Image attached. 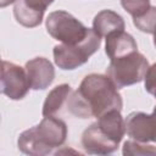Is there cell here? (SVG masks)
Masks as SVG:
<instances>
[{
  "label": "cell",
  "instance_id": "obj_1",
  "mask_svg": "<svg viewBox=\"0 0 156 156\" xmlns=\"http://www.w3.org/2000/svg\"><path fill=\"white\" fill-rule=\"evenodd\" d=\"M69 113L78 118H99L104 113L123 107L117 87L106 74L91 73L83 78L79 88L72 91L66 102Z\"/></svg>",
  "mask_w": 156,
  "mask_h": 156
},
{
  "label": "cell",
  "instance_id": "obj_2",
  "mask_svg": "<svg viewBox=\"0 0 156 156\" xmlns=\"http://www.w3.org/2000/svg\"><path fill=\"white\" fill-rule=\"evenodd\" d=\"M66 138V123L55 116H46L39 124L20 134L17 146L23 154L44 156L55 154V149H60L65 144Z\"/></svg>",
  "mask_w": 156,
  "mask_h": 156
},
{
  "label": "cell",
  "instance_id": "obj_3",
  "mask_svg": "<svg viewBox=\"0 0 156 156\" xmlns=\"http://www.w3.org/2000/svg\"><path fill=\"white\" fill-rule=\"evenodd\" d=\"M149 67L147 58L139 51H135L110 60V65L106 68V76L112 80L117 89H121L144 80Z\"/></svg>",
  "mask_w": 156,
  "mask_h": 156
},
{
  "label": "cell",
  "instance_id": "obj_4",
  "mask_svg": "<svg viewBox=\"0 0 156 156\" xmlns=\"http://www.w3.org/2000/svg\"><path fill=\"white\" fill-rule=\"evenodd\" d=\"M101 45V38L94 32V29L89 28V33L85 39L78 44L68 45V44H58L54 46V61L58 68L65 71H72L85 62H88L89 57L95 54Z\"/></svg>",
  "mask_w": 156,
  "mask_h": 156
},
{
  "label": "cell",
  "instance_id": "obj_5",
  "mask_svg": "<svg viewBox=\"0 0 156 156\" xmlns=\"http://www.w3.org/2000/svg\"><path fill=\"white\" fill-rule=\"evenodd\" d=\"M45 27L54 39L68 45L83 41L89 33V28H87L73 15L63 10L50 12L46 17Z\"/></svg>",
  "mask_w": 156,
  "mask_h": 156
},
{
  "label": "cell",
  "instance_id": "obj_6",
  "mask_svg": "<svg viewBox=\"0 0 156 156\" xmlns=\"http://www.w3.org/2000/svg\"><path fill=\"white\" fill-rule=\"evenodd\" d=\"M1 93L11 100L23 99L30 89L26 68L9 61L1 66Z\"/></svg>",
  "mask_w": 156,
  "mask_h": 156
},
{
  "label": "cell",
  "instance_id": "obj_7",
  "mask_svg": "<svg viewBox=\"0 0 156 156\" xmlns=\"http://www.w3.org/2000/svg\"><path fill=\"white\" fill-rule=\"evenodd\" d=\"M82 146L90 155H110L118 149L119 143L110 136L98 122H94L83 132Z\"/></svg>",
  "mask_w": 156,
  "mask_h": 156
},
{
  "label": "cell",
  "instance_id": "obj_8",
  "mask_svg": "<svg viewBox=\"0 0 156 156\" xmlns=\"http://www.w3.org/2000/svg\"><path fill=\"white\" fill-rule=\"evenodd\" d=\"M26 72L30 89L44 90L51 85L55 79V68L45 57H34L26 62Z\"/></svg>",
  "mask_w": 156,
  "mask_h": 156
},
{
  "label": "cell",
  "instance_id": "obj_9",
  "mask_svg": "<svg viewBox=\"0 0 156 156\" xmlns=\"http://www.w3.org/2000/svg\"><path fill=\"white\" fill-rule=\"evenodd\" d=\"M135 51H138V45L135 39L129 33L121 30L106 37L105 52L110 60L118 58Z\"/></svg>",
  "mask_w": 156,
  "mask_h": 156
},
{
  "label": "cell",
  "instance_id": "obj_10",
  "mask_svg": "<svg viewBox=\"0 0 156 156\" xmlns=\"http://www.w3.org/2000/svg\"><path fill=\"white\" fill-rule=\"evenodd\" d=\"M124 27L123 17L112 10H102L98 12L93 20V29L100 38H106L115 32L124 30Z\"/></svg>",
  "mask_w": 156,
  "mask_h": 156
},
{
  "label": "cell",
  "instance_id": "obj_11",
  "mask_svg": "<svg viewBox=\"0 0 156 156\" xmlns=\"http://www.w3.org/2000/svg\"><path fill=\"white\" fill-rule=\"evenodd\" d=\"M72 89L69 84H60L55 87L46 96L44 104H43V110L41 113L44 117L46 116H55L57 111L61 110L65 102H67L68 96L71 95Z\"/></svg>",
  "mask_w": 156,
  "mask_h": 156
},
{
  "label": "cell",
  "instance_id": "obj_12",
  "mask_svg": "<svg viewBox=\"0 0 156 156\" xmlns=\"http://www.w3.org/2000/svg\"><path fill=\"white\" fill-rule=\"evenodd\" d=\"M13 16L21 26L27 28H34L41 23L44 12L30 9L24 2V0H16L13 5Z\"/></svg>",
  "mask_w": 156,
  "mask_h": 156
},
{
  "label": "cell",
  "instance_id": "obj_13",
  "mask_svg": "<svg viewBox=\"0 0 156 156\" xmlns=\"http://www.w3.org/2000/svg\"><path fill=\"white\" fill-rule=\"evenodd\" d=\"M122 154L124 156H146L156 155V146L149 145L147 143H141L136 140H127L123 144Z\"/></svg>",
  "mask_w": 156,
  "mask_h": 156
},
{
  "label": "cell",
  "instance_id": "obj_14",
  "mask_svg": "<svg viewBox=\"0 0 156 156\" xmlns=\"http://www.w3.org/2000/svg\"><path fill=\"white\" fill-rule=\"evenodd\" d=\"M133 23L140 32L154 34L156 28V6H150L144 15L133 18Z\"/></svg>",
  "mask_w": 156,
  "mask_h": 156
},
{
  "label": "cell",
  "instance_id": "obj_15",
  "mask_svg": "<svg viewBox=\"0 0 156 156\" xmlns=\"http://www.w3.org/2000/svg\"><path fill=\"white\" fill-rule=\"evenodd\" d=\"M122 7L133 17L144 15L150 9V0H121Z\"/></svg>",
  "mask_w": 156,
  "mask_h": 156
},
{
  "label": "cell",
  "instance_id": "obj_16",
  "mask_svg": "<svg viewBox=\"0 0 156 156\" xmlns=\"http://www.w3.org/2000/svg\"><path fill=\"white\" fill-rule=\"evenodd\" d=\"M144 85H145V90L150 95L156 98V62L149 67L144 78Z\"/></svg>",
  "mask_w": 156,
  "mask_h": 156
},
{
  "label": "cell",
  "instance_id": "obj_17",
  "mask_svg": "<svg viewBox=\"0 0 156 156\" xmlns=\"http://www.w3.org/2000/svg\"><path fill=\"white\" fill-rule=\"evenodd\" d=\"M24 2L35 11L45 12V10L54 2V0H24Z\"/></svg>",
  "mask_w": 156,
  "mask_h": 156
},
{
  "label": "cell",
  "instance_id": "obj_18",
  "mask_svg": "<svg viewBox=\"0 0 156 156\" xmlns=\"http://www.w3.org/2000/svg\"><path fill=\"white\" fill-rule=\"evenodd\" d=\"M147 128H149L150 141L156 143V106L154 107L152 113L147 115Z\"/></svg>",
  "mask_w": 156,
  "mask_h": 156
},
{
  "label": "cell",
  "instance_id": "obj_19",
  "mask_svg": "<svg viewBox=\"0 0 156 156\" xmlns=\"http://www.w3.org/2000/svg\"><path fill=\"white\" fill-rule=\"evenodd\" d=\"M16 0H0V6L1 7H6L9 6L10 4H15Z\"/></svg>",
  "mask_w": 156,
  "mask_h": 156
},
{
  "label": "cell",
  "instance_id": "obj_20",
  "mask_svg": "<svg viewBox=\"0 0 156 156\" xmlns=\"http://www.w3.org/2000/svg\"><path fill=\"white\" fill-rule=\"evenodd\" d=\"M154 45L156 48V28H155V32H154Z\"/></svg>",
  "mask_w": 156,
  "mask_h": 156
}]
</instances>
